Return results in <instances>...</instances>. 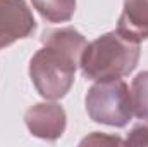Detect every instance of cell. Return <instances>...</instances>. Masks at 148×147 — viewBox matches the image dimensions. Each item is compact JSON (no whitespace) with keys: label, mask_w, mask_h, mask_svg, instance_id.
<instances>
[{"label":"cell","mask_w":148,"mask_h":147,"mask_svg":"<svg viewBox=\"0 0 148 147\" xmlns=\"http://www.w3.org/2000/svg\"><path fill=\"white\" fill-rule=\"evenodd\" d=\"M41 43L29 61V76L43 99L59 101L73 87L86 40L74 28H60L45 31Z\"/></svg>","instance_id":"cell-1"},{"label":"cell","mask_w":148,"mask_h":147,"mask_svg":"<svg viewBox=\"0 0 148 147\" xmlns=\"http://www.w3.org/2000/svg\"><path fill=\"white\" fill-rule=\"evenodd\" d=\"M124 144H127V146H148V123L133 128L129 132L127 139L124 140Z\"/></svg>","instance_id":"cell-9"},{"label":"cell","mask_w":148,"mask_h":147,"mask_svg":"<svg viewBox=\"0 0 148 147\" xmlns=\"http://www.w3.org/2000/svg\"><path fill=\"white\" fill-rule=\"evenodd\" d=\"M117 31L136 43L148 40V0H124Z\"/></svg>","instance_id":"cell-6"},{"label":"cell","mask_w":148,"mask_h":147,"mask_svg":"<svg viewBox=\"0 0 148 147\" xmlns=\"http://www.w3.org/2000/svg\"><path fill=\"white\" fill-rule=\"evenodd\" d=\"M84 102L88 116L100 125L122 128L134 116L129 87L121 78L97 81L88 90Z\"/></svg>","instance_id":"cell-3"},{"label":"cell","mask_w":148,"mask_h":147,"mask_svg":"<svg viewBox=\"0 0 148 147\" xmlns=\"http://www.w3.org/2000/svg\"><path fill=\"white\" fill-rule=\"evenodd\" d=\"M140 61V43L124 38L119 31H109L86 43L79 66L84 78L93 81L115 80L134 71Z\"/></svg>","instance_id":"cell-2"},{"label":"cell","mask_w":148,"mask_h":147,"mask_svg":"<svg viewBox=\"0 0 148 147\" xmlns=\"http://www.w3.org/2000/svg\"><path fill=\"white\" fill-rule=\"evenodd\" d=\"M36 21L24 0H0V50L31 37Z\"/></svg>","instance_id":"cell-4"},{"label":"cell","mask_w":148,"mask_h":147,"mask_svg":"<svg viewBox=\"0 0 148 147\" xmlns=\"http://www.w3.org/2000/svg\"><path fill=\"white\" fill-rule=\"evenodd\" d=\"M131 104L133 114L148 121V71L140 73L131 83Z\"/></svg>","instance_id":"cell-8"},{"label":"cell","mask_w":148,"mask_h":147,"mask_svg":"<svg viewBox=\"0 0 148 147\" xmlns=\"http://www.w3.org/2000/svg\"><path fill=\"white\" fill-rule=\"evenodd\" d=\"M36 12L50 23H66L74 16L76 0H31Z\"/></svg>","instance_id":"cell-7"},{"label":"cell","mask_w":148,"mask_h":147,"mask_svg":"<svg viewBox=\"0 0 148 147\" xmlns=\"http://www.w3.org/2000/svg\"><path fill=\"white\" fill-rule=\"evenodd\" d=\"M81 144H83V146H84V144H124V140H121V139H117V137H105V135H100L98 132H95L91 137L84 139Z\"/></svg>","instance_id":"cell-10"},{"label":"cell","mask_w":148,"mask_h":147,"mask_svg":"<svg viewBox=\"0 0 148 147\" xmlns=\"http://www.w3.org/2000/svg\"><path fill=\"white\" fill-rule=\"evenodd\" d=\"M24 123L31 135L43 140H57L66 132L67 116L57 102H40L26 111Z\"/></svg>","instance_id":"cell-5"}]
</instances>
